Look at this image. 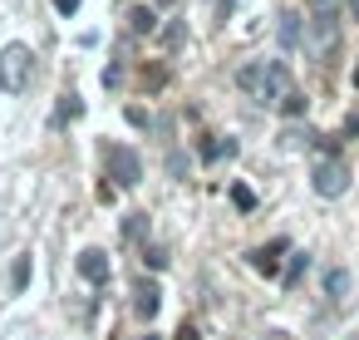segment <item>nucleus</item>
Masks as SVG:
<instances>
[{
    "instance_id": "12",
    "label": "nucleus",
    "mask_w": 359,
    "mask_h": 340,
    "mask_svg": "<svg viewBox=\"0 0 359 340\" xmlns=\"http://www.w3.org/2000/svg\"><path fill=\"white\" fill-rule=\"evenodd\" d=\"M325 291H330V301H344L349 296V271H330L325 276Z\"/></svg>"
},
{
    "instance_id": "7",
    "label": "nucleus",
    "mask_w": 359,
    "mask_h": 340,
    "mask_svg": "<svg viewBox=\"0 0 359 340\" xmlns=\"http://www.w3.org/2000/svg\"><path fill=\"white\" fill-rule=\"evenodd\" d=\"M158 306H163L158 281H138V286H133V310H138L143 320H153V315H158Z\"/></svg>"
},
{
    "instance_id": "18",
    "label": "nucleus",
    "mask_w": 359,
    "mask_h": 340,
    "mask_svg": "<svg viewBox=\"0 0 359 340\" xmlns=\"http://www.w3.org/2000/svg\"><path fill=\"white\" fill-rule=\"evenodd\" d=\"M143 84H148V89H163L168 74H163V70H143Z\"/></svg>"
},
{
    "instance_id": "19",
    "label": "nucleus",
    "mask_w": 359,
    "mask_h": 340,
    "mask_svg": "<svg viewBox=\"0 0 359 340\" xmlns=\"http://www.w3.org/2000/svg\"><path fill=\"white\" fill-rule=\"evenodd\" d=\"M128 124H133V129H148V124H153V119H148V114H143V109H128Z\"/></svg>"
},
{
    "instance_id": "9",
    "label": "nucleus",
    "mask_w": 359,
    "mask_h": 340,
    "mask_svg": "<svg viewBox=\"0 0 359 340\" xmlns=\"http://www.w3.org/2000/svg\"><path fill=\"white\" fill-rule=\"evenodd\" d=\"M280 45H285V50H295V45H300V15H295V11H285V15H280Z\"/></svg>"
},
{
    "instance_id": "25",
    "label": "nucleus",
    "mask_w": 359,
    "mask_h": 340,
    "mask_svg": "<svg viewBox=\"0 0 359 340\" xmlns=\"http://www.w3.org/2000/svg\"><path fill=\"white\" fill-rule=\"evenodd\" d=\"M148 340H153V335H148Z\"/></svg>"
},
{
    "instance_id": "15",
    "label": "nucleus",
    "mask_w": 359,
    "mask_h": 340,
    "mask_svg": "<svg viewBox=\"0 0 359 340\" xmlns=\"http://www.w3.org/2000/svg\"><path fill=\"white\" fill-rule=\"evenodd\" d=\"M231 202H236L241 212H251V207H256V197H251V188H231Z\"/></svg>"
},
{
    "instance_id": "3",
    "label": "nucleus",
    "mask_w": 359,
    "mask_h": 340,
    "mask_svg": "<svg viewBox=\"0 0 359 340\" xmlns=\"http://www.w3.org/2000/svg\"><path fill=\"white\" fill-rule=\"evenodd\" d=\"M310 188H315L320 197H344V188H349V168H344L339 158H320L315 173H310Z\"/></svg>"
},
{
    "instance_id": "8",
    "label": "nucleus",
    "mask_w": 359,
    "mask_h": 340,
    "mask_svg": "<svg viewBox=\"0 0 359 340\" xmlns=\"http://www.w3.org/2000/svg\"><path fill=\"white\" fill-rule=\"evenodd\" d=\"M123 20H128V30H133V35H153V30H158L153 6H128V11H123Z\"/></svg>"
},
{
    "instance_id": "21",
    "label": "nucleus",
    "mask_w": 359,
    "mask_h": 340,
    "mask_svg": "<svg viewBox=\"0 0 359 340\" xmlns=\"http://www.w3.org/2000/svg\"><path fill=\"white\" fill-rule=\"evenodd\" d=\"M344 133H354V138H359V114H349V119H344Z\"/></svg>"
},
{
    "instance_id": "22",
    "label": "nucleus",
    "mask_w": 359,
    "mask_h": 340,
    "mask_svg": "<svg viewBox=\"0 0 359 340\" xmlns=\"http://www.w3.org/2000/svg\"><path fill=\"white\" fill-rule=\"evenodd\" d=\"M344 15H349V20H359V0H344Z\"/></svg>"
},
{
    "instance_id": "20",
    "label": "nucleus",
    "mask_w": 359,
    "mask_h": 340,
    "mask_svg": "<svg viewBox=\"0 0 359 340\" xmlns=\"http://www.w3.org/2000/svg\"><path fill=\"white\" fill-rule=\"evenodd\" d=\"M55 11H60V15H74V11H79V0H55Z\"/></svg>"
},
{
    "instance_id": "11",
    "label": "nucleus",
    "mask_w": 359,
    "mask_h": 340,
    "mask_svg": "<svg viewBox=\"0 0 359 340\" xmlns=\"http://www.w3.org/2000/svg\"><path fill=\"white\" fill-rule=\"evenodd\" d=\"M30 286V256H15V266H11V291L20 296Z\"/></svg>"
},
{
    "instance_id": "2",
    "label": "nucleus",
    "mask_w": 359,
    "mask_h": 340,
    "mask_svg": "<svg viewBox=\"0 0 359 340\" xmlns=\"http://www.w3.org/2000/svg\"><path fill=\"white\" fill-rule=\"evenodd\" d=\"M30 74H35L30 45H6V50H0V84H6L11 94H25L30 89Z\"/></svg>"
},
{
    "instance_id": "23",
    "label": "nucleus",
    "mask_w": 359,
    "mask_h": 340,
    "mask_svg": "<svg viewBox=\"0 0 359 340\" xmlns=\"http://www.w3.org/2000/svg\"><path fill=\"white\" fill-rule=\"evenodd\" d=\"M177 340H197V325H182V330H177Z\"/></svg>"
},
{
    "instance_id": "24",
    "label": "nucleus",
    "mask_w": 359,
    "mask_h": 340,
    "mask_svg": "<svg viewBox=\"0 0 359 340\" xmlns=\"http://www.w3.org/2000/svg\"><path fill=\"white\" fill-rule=\"evenodd\" d=\"M354 84H359V70H354Z\"/></svg>"
},
{
    "instance_id": "6",
    "label": "nucleus",
    "mask_w": 359,
    "mask_h": 340,
    "mask_svg": "<svg viewBox=\"0 0 359 340\" xmlns=\"http://www.w3.org/2000/svg\"><path fill=\"white\" fill-rule=\"evenodd\" d=\"M280 251H285V242H271V247H256V251H246V261H251V271H261V276H276V271H280Z\"/></svg>"
},
{
    "instance_id": "10",
    "label": "nucleus",
    "mask_w": 359,
    "mask_h": 340,
    "mask_svg": "<svg viewBox=\"0 0 359 340\" xmlns=\"http://www.w3.org/2000/svg\"><path fill=\"white\" fill-rule=\"evenodd\" d=\"M231 153H236V143H231V138H212V143H202V158H207V163L231 158Z\"/></svg>"
},
{
    "instance_id": "13",
    "label": "nucleus",
    "mask_w": 359,
    "mask_h": 340,
    "mask_svg": "<svg viewBox=\"0 0 359 340\" xmlns=\"http://www.w3.org/2000/svg\"><path fill=\"white\" fill-rule=\"evenodd\" d=\"M79 114H84L79 94H65V99H60V114H55V124H65V119H79Z\"/></svg>"
},
{
    "instance_id": "1",
    "label": "nucleus",
    "mask_w": 359,
    "mask_h": 340,
    "mask_svg": "<svg viewBox=\"0 0 359 340\" xmlns=\"http://www.w3.org/2000/svg\"><path fill=\"white\" fill-rule=\"evenodd\" d=\"M236 84H241L256 104H285V94H290V74H285V65H276V60L246 65V70L236 74Z\"/></svg>"
},
{
    "instance_id": "5",
    "label": "nucleus",
    "mask_w": 359,
    "mask_h": 340,
    "mask_svg": "<svg viewBox=\"0 0 359 340\" xmlns=\"http://www.w3.org/2000/svg\"><path fill=\"white\" fill-rule=\"evenodd\" d=\"M79 276L89 286H109V251H99V247L79 251Z\"/></svg>"
},
{
    "instance_id": "16",
    "label": "nucleus",
    "mask_w": 359,
    "mask_h": 340,
    "mask_svg": "<svg viewBox=\"0 0 359 340\" xmlns=\"http://www.w3.org/2000/svg\"><path fill=\"white\" fill-rule=\"evenodd\" d=\"M143 261L158 271V266H168V251H163V247H143Z\"/></svg>"
},
{
    "instance_id": "4",
    "label": "nucleus",
    "mask_w": 359,
    "mask_h": 340,
    "mask_svg": "<svg viewBox=\"0 0 359 340\" xmlns=\"http://www.w3.org/2000/svg\"><path fill=\"white\" fill-rule=\"evenodd\" d=\"M109 168H114L118 188H133V183L143 178V163H138V153H133V148H123V143H114V148H109Z\"/></svg>"
},
{
    "instance_id": "14",
    "label": "nucleus",
    "mask_w": 359,
    "mask_h": 340,
    "mask_svg": "<svg viewBox=\"0 0 359 340\" xmlns=\"http://www.w3.org/2000/svg\"><path fill=\"white\" fill-rule=\"evenodd\" d=\"M280 109H285V114H290V119H300V114H305V94H295V89H290V94H285V104H280Z\"/></svg>"
},
{
    "instance_id": "17",
    "label": "nucleus",
    "mask_w": 359,
    "mask_h": 340,
    "mask_svg": "<svg viewBox=\"0 0 359 340\" xmlns=\"http://www.w3.org/2000/svg\"><path fill=\"white\" fill-rule=\"evenodd\" d=\"M118 84H123V70L109 65V70H104V89H118Z\"/></svg>"
}]
</instances>
